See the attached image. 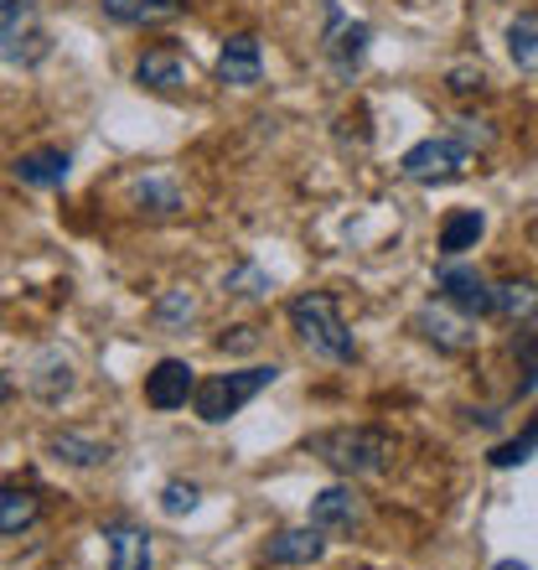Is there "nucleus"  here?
Masks as SVG:
<instances>
[{
    "label": "nucleus",
    "instance_id": "29",
    "mask_svg": "<svg viewBox=\"0 0 538 570\" xmlns=\"http://www.w3.org/2000/svg\"><path fill=\"white\" fill-rule=\"evenodd\" d=\"M218 347H223V353H249V347H259V327H228L223 337H218Z\"/></svg>",
    "mask_w": 538,
    "mask_h": 570
},
{
    "label": "nucleus",
    "instance_id": "24",
    "mask_svg": "<svg viewBox=\"0 0 538 570\" xmlns=\"http://www.w3.org/2000/svg\"><path fill=\"white\" fill-rule=\"evenodd\" d=\"M508 52H512L518 68H534L538 62V11L518 16V21L508 27Z\"/></svg>",
    "mask_w": 538,
    "mask_h": 570
},
{
    "label": "nucleus",
    "instance_id": "32",
    "mask_svg": "<svg viewBox=\"0 0 538 570\" xmlns=\"http://www.w3.org/2000/svg\"><path fill=\"white\" fill-rule=\"evenodd\" d=\"M492 570H534V566H524V560H497Z\"/></svg>",
    "mask_w": 538,
    "mask_h": 570
},
{
    "label": "nucleus",
    "instance_id": "15",
    "mask_svg": "<svg viewBox=\"0 0 538 570\" xmlns=\"http://www.w3.org/2000/svg\"><path fill=\"white\" fill-rule=\"evenodd\" d=\"M104 544H109V570H150V566H156L150 534L140 524H130V519L104 524Z\"/></svg>",
    "mask_w": 538,
    "mask_h": 570
},
{
    "label": "nucleus",
    "instance_id": "27",
    "mask_svg": "<svg viewBox=\"0 0 538 570\" xmlns=\"http://www.w3.org/2000/svg\"><path fill=\"white\" fill-rule=\"evenodd\" d=\"M150 316H156L161 327H187V322L197 316V296L177 285V291H166V296L156 301V312H150Z\"/></svg>",
    "mask_w": 538,
    "mask_h": 570
},
{
    "label": "nucleus",
    "instance_id": "30",
    "mask_svg": "<svg viewBox=\"0 0 538 570\" xmlns=\"http://www.w3.org/2000/svg\"><path fill=\"white\" fill-rule=\"evenodd\" d=\"M481 83H487V78H481V68H477V73H471V68H456V73H450V89H456V94H471V89H481Z\"/></svg>",
    "mask_w": 538,
    "mask_h": 570
},
{
    "label": "nucleus",
    "instance_id": "2",
    "mask_svg": "<svg viewBox=\"0 0 538 570\" xmlns=\"http://www.w3.org/2000/svg\"><path fill=\"white\" fill-rule=\"evenodd\" d=\"M285 316H290V327H296V337L306 343L311 358H321V363H352L358 358V343H352V332H347L337 296H327V291H306V296H296L290 306H285Z\"/></svg>",
    "mask_w": 538,
    "mask_h": 570
},
{
    "label": "nucleus",
    "instance_id": "9",
    "mask_svg": "<svg viewBox=\"0 0 538 570\" xmlns=\"http://www.w3.org/2000/svg\"><path fill=\"white\" fill-rule=\"evenodd\" d=\"M311 524L321 534H358L368 524V509H362V493L352 482H331L311 498Z\"/></svg>",
    "mask_w": 538,
    "mask_h": 570
},
{
    "label": "nucleus",
    "instance_id": "4",
    "mask_svg": "<svg viewBox=\"0 0 538 570\" xmlns=\"http://www.w3.org/2000/svg\"><path fill=\"white\" fill-rule=\"evenodd\" d=\"M471 166H477V156L461 136H430L399 156V177L419 181V187H440V181H461Z\"/></svg>",
    "mask_w": 538,
    "mask_h": 570
},
{
    "label": "nucleus",
    "instance_id": "12",
    "mask_svg": "<svg viewBox=\"0 0 538 570\" xmlns=\"http://www.w3.org/2000/svg\"><path fill=\"white\" fill-rule=\"evenodd\" d=\"M192 374L197 368L187 358H161L146 374V405L150 410H181L187 400H192V390H197Z\"/></svg>",
    "mask_w": 538,
    "mask_h": 570
},
{
    "label": "nucleus",
    "instance_id": "8",
    "mask_svg": "<svg viewBox=\"0 0 538 570\" xmlns=\"http://www.w3.org/2000/svg\"><path fill=\"white\" fill-rule=\"evenodd\" d=\"M435 291L466 316H492V281L477 271V265H461V259H446L440 271H435Z\"/></svg>",
    "mask_w": 538,
    "mask_h": 570
},
{
    "label": "nucleus",
    "instance_id": "22",
    "mask_svg": "<svg viewBox=\"0 0 538 570\" xmlns=\"http://www.w3.org/2000/svg\"><path fill=\"white\" fill-rule=\"evenodd\" d=\"M187 208L181 203V187L166 177H146L140 187H134V213H150V218H177V213Z\"/></svg>",
    "mask_w": 538,
    "mask_h": 570
},
{
    "label": "nucleus",
    "instance_id": "28",
    "mask_svg": "<svg viewBox=\"0 0 538 570\" xmlns=\"http://www.w3.org/2000/svg\"><path fill=\"white\" fill-rule=\"evenodd\" d=\"M202 503V488L197 482H166L161 488V513L166 519H181V513H192Z\"/></svg>",
    "mask_w": 538,
    "mask_h": 570
},
{
    "label": "nucleus",
    "instance_id": "23",
    "mask_svg": "<svg viewBox=\"0 0 538 570\" xmlns=\"http://www.w3.org/2000/svg\"><path fill=\"white\" fill-rule=\"evenodd\" d=\"M223 291L228 296H239V301H265L269 291H275V281H269L259 265H233V271L223 275Z\"/></svg>",
    "mask_w": 538,
    "mask_h": 570
},
{
    "label": "nucleus",
    "instance_id": "16",
    "mask_svg": "<svg viewBox=\"0 0 538 570\" xmlns=\"http://www.w3.org/2000/svg\"><path fill=\"white\" fill-rule=\"evenodd\" d=\"M16 181H27V187H42V193H52V187H62L68 181V171H73V156L58 146H42V150H27V156H16Z\"/></svg>",
    "mask_w": 538,
    "mask_h": 570
},
{
    "label": "nucleus",
    "instance_id": "3",
    "mask_svg": "<svg viewBox=\"0 0 538 570\" xmlns=\"http://www.w3.org/2000/svg\"><path fill=\"white\" fill-rule=\"evenodd\" d=\"M275 379H280V368H275V363H255V368H233V374L197 379V390H192L197 421H208V425L233 421V415H239L255 394H265Z\"/></svg>",
    "mask_w": 538,
    "mask_h": 570
},
{
    "label": "nucleus",
    "instance_id": "21",
    "mask_svg": "<svg viewBox=\"0 0 538 570\" xmlns=\"http://www.w3.org/2000/svg\"><path fill=\"white\" fill-rule=\"evenodd\" d=\"M42 519V498L31 488H0V534H21Z\"/></svg>",
    "mask_w": 538,
    "mask_h": 570
},
{
    "label": "nucleus",
    "instance_id": "19",
    "mask_svg": "<svg viewBox=\"0 0 538 570\" xmlns=\"http://www.w3.org/2000/svg\"><path fill=\"white\" fill-rule=\"evenodd\" d=\"M481 234H487V213L481 208H456L446 224H440V255L461 259L466 249H477Z\"/></svg>",
    "mask_w": 538,
    "mask_h": 570
},
{
    "label": "nucleus",
    "instance_id": "18",
    "mask_svg": "<svg viewBox=\"0 0 538 570\" xmlns=\"http://www.w3.org/2000/svg\"><path fill=\"white\" fill-rule=\"evenodd\" d=\"M99 11L120 27H161L187 11V0H99Z\"/></svg>",
    "mask_w": 538,
    "mask_h": 570
},
{
    "label": "nucleus",
    "instance_id": "13",
    "mask_svg": "<svg viewBox=\"0 0 538 570\" xmlns=\"http://www.w3.org/2000/svg\"><path fill=\"white\" fill-rule=\"evenodd\" d=\"M78 374H73V363L62 358L58 347H47V353H37L31 358V374H27V394L31 400H42V405H62L68 394H73Z\"/></svg>",
    "mask_w": 538,
    "mask_h": 570
},
{
    "label": "nucleus",
    "instance_id": "26",
    "mask_svg": "<svg viewBox=\"0 0 538 570\" xmlns=\"http://www.w3.org/2000/svg\"><path fill=\"white\" fill-rule=\"evenodd\" d=\"M534 451H538V421H528V431L512 435V441H502V446H492V456H487V462H492L497 472H508V466H524Z\"/></svg>",
    "mask_w": 538,
    "mask_h": 570
},
{
    "label": "nucleus",
    "instance_id": "17",
    "mask_svg": "<svg viewBox=\"0 0 538 570\" xmlns=\"http://www.w3.org/2000/svg\"><path fill=\"white\" fill-rule=\"evenodd\" d=\"M492 316H502V322H512V327L538 322V281H518V275L492 281Z\"/></svg>",
    "mask_w": 538,
    "mask_h": 570
},
{
    "label": "nucleus",
    "instance_id": "7",
    "mask_svg": "<svg viewBox=\"0 0 538 570\" xmlns=\"http://www.w3.org/2000/svg\"><path fill=\"white\" fill-rule=\"evenodd\" d=\"M368 42H373V27L368 21H347L337 6H327V42H321V52H327V68L342 83H352L362 68V58H368Z\"/></svg>",
    "mask_w": 538,
    "mask_h": 570
},
{
    "label": "nucleus",
    "instance_id": "14",
    "mask_svg": "<svg viewBox=\"0 0 538 570\" xmlns=\"http://www.w3.org/2000/svg\"><path fill=\"white\" fill-rule=\"evenodd\" d=\"M321 556H327V534L316 524L280 529V534H269V544H265L269 566H316Z\"/></svg>",
    "mask_w": 538,
    "mask_h": 570
},
{
    "label": "nucleus",
    "instance_id": "5",
    "mask_svg": "<svg viewBox=\"0 0 538 570\" xmlns=\"http://www.w3.org/2000/svg\"><path fill=\"white\" fill-rule=\"evenodd\" d=\"M0 58L11 62L47 58V27L37 0H0Z\"/></svg>",
    "mask_w": 538,
    "mask_h": 570
},
{
    "label": "nucleus",
    "instance_id": "10",
    "mask_svg": "<svg viewBox=\"0 0 538 570\" xmlns=\"http://www.w3.org/2000/svg\"><path fill=\"white\" fill-rule=\"evenodd\" d=\"M218 78H223L228 89H255L259 78H265V47H259L255 31H233V37H223Z\"/></svg>",
    "mask_w": 538,
    "mask_h": 570
},
{
    "label": "nucleus",
    "instance_id": "20",
    "mask_svg": "<svg viewBox=\"0 0 538 570\" xmlns=\"http://www.w3.org/2000/svg\"><path fill=\"white\" fill-rule=\"evenodd\" d=\"M47 451H52V462H62V466H104L109 462V441H93V435H78V431L47 435Z\"/></svg>",
    "mask_w": 538,
    "mask_h": 570
},
{
    "label": "nucleus",
    "instance_id": "31",
    "mask_svg": "<svg viewBox=\"0 0 538 570\" xmlns=\"http://www.w3.org/2000/svg\"><path fill=\"white\" fill-rule=\"evenodd\" d=\"M11 394H16V384L6 374H0V405H11Z\"/></svg>",
    "mask_w": 538,
    "mask_h": 570
},
{
    "label": "nucleus",
    "instance_id": "11",
    "mask_svg": "<svg viewBox=\"0 0 538 570\" xmlns=\"http://www.w3.org/2000/svg\"><path fill=\"white\" fill-rule=\"evenodd\" d=\"M134 83L150 94H187L192 89V62L181 58L177 47H150L146 58L134 62Z\"/></svg>",
    "mask_w": 538,
    "mask_h": 570
},
{
    "label": "nucleus",
    "instance_id": "6",
    "mask_svg": "<svg viewBox=\"0 0 538 570\" xmlns=\"http://www.w3.org/2000/svg\"><path fill=\"white\" fill-rule=\"evenodd\" d=\"M409 327L425 337L430 347H440V353H466V347H477V316H466V312H456L446 296H435V301H425L415 316H409Z\"/></svg>",
    "mask_w": 538,
    "mask_h": 570
},
{
    "label": "nucleus",
    "instance_id": "25",
    "mask_svg": "<svg viewBox=\"0 0 538 570\" xmlns=\"http://www.w3.org/2000/svg\"><path fill=\"white\" fill-rule=\"evenodd\" d=\"M512 358H518V400L524 394H538V332H518L512 337Z\"/></svg>",
    "mask_w": 538,
    "mask_h": 570
},
{
    "label": "nucleus",
    "instance_id": "1",
    "mask_svg": "<svg viewBox=\"0 0 538 570\" xmlns=\"http://www.w3.org/2000/svg\"><path fill=\"white\" fill-rule=\"evenodd\" d=\"M316 462H327L337 478L358 482V478H378L389 472L393 462V435L383 425H331V431H316L306 441Z\"/></svg>",
    "mask_w": 538,
    "mask_h": 570
}]
</instances>
